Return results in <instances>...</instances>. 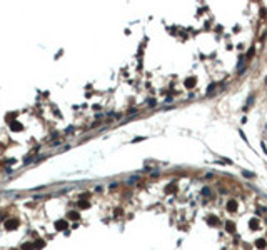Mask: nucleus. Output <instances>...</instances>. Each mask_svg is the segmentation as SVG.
Listing matches in <instances>:
<instances>
[{
    "label": "nucleus",
    "mask_w": 267,
    "mask_h": 250,
    "mask_svg": "<svg viewBox=\"0 0 267 250\" xmlns=\"http://www.w3.org/2000/svg\"><path fill=\"white\" fill-rule=\"evenodd\" d=\"M214 89H215V83H212V85H209V89H207V93L210 95V93L214 92Z\"/></svg>",
    "instance_id": "nucleus-11"
},
{
    "label": "nucleus",
    "mask_w": 267,
    "mask_h": 250,
    "mask_svg": "<svg viewBox=\"0 0 267 250\" xmlns=\"http://www.w3.org/2000/svg\"><path fill=\"white\" fill-rule=\"evenodd\" d=\"M17 225H19V220H15V219H10V220L5 222V228H7V230H13V228H17Z\"/></svg>",
    "instance_id": "nucleus-1"
},
{
    "label": "nucleus",
    "mask_w": 267,
    "mask_h": 250,
    "mask_svg": "<svg viewBox=\"0 0 267 250\" xmlns=\"http://www.w3.org/2000/svg\"><path fill=\"white\" fill-rule=\"evenodd\" d=\"M194 85H195V79H194V77H192V79H187V80H185V87L192 89Z\"/></svg>",
    "instance_id": "nucleus-3"
},
{
    "label": "nucleus",
    "mask_w": 267,
    "mask_h": 250,
    "mask_svg": "<svg viewBox=\"0 0 267 250\" xmlns=\"http://www.w3.org/2000/svg\"><path fill=\"white\" fill-rule=\"evenodd\" d=\"M242 175H244V177H247V178H252V177H254V174H252V172H247V170H242Z\"/></svg>",
    "instance_id": "nucleus-8"
},
{
    "label": "nucleus",
    "mask_w": 267,
    "mask_h": 250,
    "mask_svg": "<svg viewBox=\"0 0 267 250\" xmlns=\"http://www.w3.org/2000/svg\"><path fill=\"white\" fill-rule=\"evenodd\" d=\"M227 210H229V212H235V210H237V202H235V200H229Z\"/></svg>",
    "instance_id": "nucleus-2"
},
{
    "label": "nucleus",
    "mask_w": 267,
    "mask_h": 250,
    "mask_svg": "<svg viewBox=\"0 0 267 250\" xmlns=\"http://www.w3.org/2000/svg\"><path fill=\"white\" fill-rule=\"evenodd\" d=\"M70 219H72V220H77V219H79V213H77V212H70Z\"/></svg>",
    "instance_id": "nucleus-10"
},
{
    "label": "nucleus",
    "mask_w": 267,
    "mask_h": 250,
    "mask_svg": "<svg viewBox=\"0 0 267 250\" xmlns=\"http://www.w3.org/2000/svg\"><path fill=\"white\" fill-rule=\"evenodd\" d=\"M255 247L257 248H265V240H257L255 242Z\"/></svg>",
    "instance_id": "nucleus-6"
},
{
    "label": "nucleus",
    "mask_w": 267,
    "mask_h": 250,
    "mask_svg": "<svg viewBox=\"0 0 267 250\" xmlns=\"http://www.w3.org/2000/svg\"><path fill=\"white\" fill-rule=\"evenodd\" d=\"M12 128L13 130H22V125L20 124H12Z\"/></svg>",
    "instance_id": "nucleus-12"
},
{
    "label": "nucleus",
    "mask_w": 267,
    "mask_h": 250,
    "mask_svg": "<svg viewBox=\"0 0 267 250\" xmlns=\"http://www.w3.org/2000/svg\"><path fill=\"white\" fill-rule=\"evenodd\" d=\"M259 225V222H257V219H251V222H249V227L251 228H255Z\"/></svg>",
    "instance_id": "nucleus-5"
},
{
    "label": "nucleus",
    "mask_w": 267,
    "mask_h": 250,
    "mask_svg": "<svg viewBox=\"0 0 267 250\" xmlns=\"http://www.w3.org/2000/svg\"><path fill=\"white\" fill-rule=\"evenodd\" d=\"M226 228H227V232H234V230H235V225L232 223V222H227V223H226Z\"/></svg>",
    "instance_id": "nucleus-4"
},
{
    "label": "nucleus",
    "mask_w": 267,
    "mask_h": 250,
    "mask_svg": "<svg viewBox=\"0 0 267 250\" xmlns=\"http://www.w3.org/2000/svg\"><path fill=\"white\" fill-rule=\"evenodd\" d=\"M174 190H175V184H170V185L167 187V190H165V192H167V193H172Z\"/></svg>",
    "instance_id": "nucleus-9"
},
{
    "label": "nucleus",
    "mask_w": 267,
    "mask_h": 250,
    "mask_svg": "<svg viewBox=\"0 0 267 250\" xmlns=\"http://www.w3.org/2000/svg\"><path fill=\"white\" fill-rule=\"evenodd\" d=\"M207 222H209V225H217V223H219V219H215V217H210Z\"/></svg>",
    "instance_id": "nucleus-7"
},
{
    "label": "nucleus",
    "mask_w": 267,
    "mask_h": 250,
    "mask_svg": "<svg viewBox=\"0 0 267 250\" xmlns=\"http://www.w3.org/2000/svg\"><path fill=\"white\" fill-rule=\"evenodd\" d=\"M247 57H249V58H252V57H254V48H251V50L247 52Z\"/></svg>",
    "instance_id": "nucleus-13"
}]
</instances>
